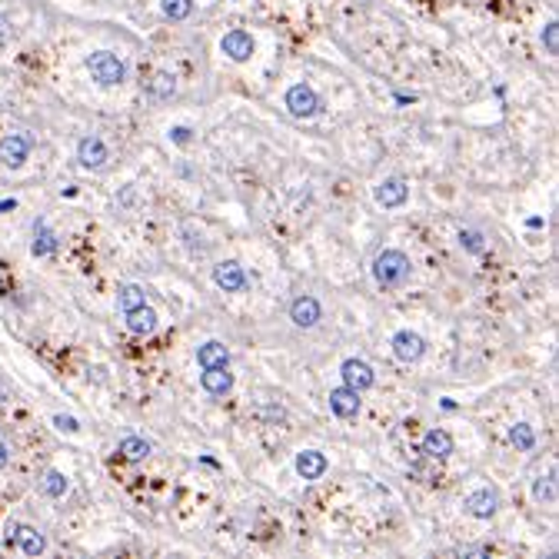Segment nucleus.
I'll list each match as a JSON object with an SVG mask.
<instances>
[{
  "label": "nucleus",
  "instance_id": "9d476101",
  "mask_svg": "<svg viewBox=\"0 0 559 559\" xmlns=\"http://www.w3.org/2000/svg\"><path fill=\"white\" fill-rule=\"evenodd\" d=\"M77 160H80L87 170H100V167L110 160L107 143H104L100 136H83L80 143H77Z\"/></svg>",
  "mask_w": 559,
  "mask_h": 559
},
{
  "label": "nucleus",
  "instance_id": "f257e3e1",
  "mask_svg": "<svg viewBox=\"0 0 559 559\" xmlns=\"http://www.w3.org/2000/svg\"><path fill=\"white\" fill-rule=\"evenodd\" d=\"M369 270H373V280H376L383 290H393V287H403L409 280L413 263H409V257L399 253V250H383V253H376Z\"/></svg>",
  "mask_w": 559,
  "mask_h": 559
},
{
  "label": "nucleus",
  "instance_id": "423d86ee",
  "mask_svg": "<svg viewBox=\"0 0 559 559\" xmlns=\"http://www.w3.org/2000/svg\"><path fill=\"white\" fill-rule=\"evenodd\" d=\"M340 376H343V386H350V390H356V393H363V390H369V386L376 383L373 367L363 363V360H343Z\"/></svg>",
  "mask_w": 559,
  "mask_h": 559
},
{
  "label": "nucleus",
  "instance_id": "4468645a",
  "mask_svg": "<svg viewBox=\"0 0 559 559\" xmlns=\"http://www.w3.org/2000/svg\"><path fill=\"white\" fill-rule=\"evenodd\" d=\"M157 323H160V316H157V310H153V306H147V303L127 313V330H130V333H136V337H150L153 330H157Z\"/></svg>",
  "mask_w": 559,
  "mask_h": 559
},
{
  "label": "nucleus",
  "instance_id": "a211bd4d",
  "mask_svg": "<svg viewBox=\"0 0 559 559\" xmlns=\"http://www.w3.org/2000/svg\"><path fill=\"white\" fill-rule=\"evenodd\" d=\"M297 473H300L303 479H320L327 473V456L320 450H303L300 456H297Z\"/></svg>",
  "mask_w": 559,
  "mask_h": 559
},
{
  "label": "nucleus",
  "instance_id": "c756f323",
  "mask_svg": "<svg viewBox=\"0 0 559 559\" xmlns=\"http://www.w3.org/2000/svg\"><path fill=\"white\" fill-rule=\"evenodd\" d=\"M54 426L57 430H67V433H77V430H80L73 416H54Z\"/></svg>",
  "mask_w": 559,
  "mask_h": 559
},
{
  "label": "nucleus",
  "instance_id": "a878e982",
  "mask_svg": "<svg viewBox=\"0 0 559 559\" xmlns=\"http://www.w3.org/2000/svg\"><path fill=\"white\" fill-rule=\"evenodd\" d=\"M193 14V0H164V17L170 20H187Z\"/></svg>",
  "mask_w": 559,
  "mask_h": 559
},
{
  "label": "nucleus",
  "instance_id": "7c9ffc66",
  "mask_svg": "<svg viewBox=\"0 0 559 559\" xmlns=\"http://www.w3.org/2000/svg\"><path fill=\"white\" fill-rule=\"evenodd\" d=\"M190 127H174V130H170V140H174V143H190Z\"/></svg>",
  "mask_w": 559,
  "mask_h": 559
},
{
  "label": "nucleus",
  "instance_id": "aec40b11",
  "mask_svg": "<svg viewBox=\"0 0 559 559\" xmlns=\"http://www.w3.org/2000/svg\"><path fill=\"white\" fill-rule=\"evenodd\" d=\"M147 303V290L136 287V283H123L120 290H117V306H120L123 313H130V310H136V306H143Z\"/></svg>",
  "mask_w": 559,
  "mask_h": 559
},
{
  "label": "nucleus",
  "instance_id": "393cba45",
  "mask_svg": "<svg viewBox=\"0 0 559 559\" xmlns=\"http://www.w3.org/2000/svg\"><path fill=\"white\" fill-rule=\"evenodd\" d=\"M43 493H47V496H64V493H67V476H64V473H60V469H50V473H47V476H43Z\"/></svg>",
  "mask_w": 559,
  "mask_h": 559
},
{
  "label": "nucleus",
  "instance_id": "473e14b6",
  "mask_svg": "<svg viewBox=\"0 0 559 559\" xmlns=\"http://www.w3.org/2000/svg\"><path fill=\"white\" fill-rule=\"evenodd\" d=\"M3 399H7V393H3V386H0V403H3Z\"/></svg>",
  "mask_w": 559,
  "mask_h": 559
},
{
  "label": "nucleus",
  "instance_id": "bb28decb",
  "mask_svg": "<svg viewBox=\"0 0 559 559\" xmlns=\"http://www.w3.org/2000/svg\"><path fill=\"white\" fill-rule=\"evenodd\" d=\"M460 246H463L466 253H483V250H486V240H483L479 230H460Z\"/></svg>",
  "mask_w": 559,
  "mask_h": 559
},
{
  "label": "nucleus",
  "instance_id": "ddd939ff",
  "mask_svg": "<svg viewBox=\"0 0 559 559\" xmlns=\"http://www.w3.org/2000/svg\"><path fill=\"white\" fill-rule=\"evenodd\" d=\"M330 409H333L340 420H353L356 413H360V393L350 390V386H337V390H330Z\"/></svg>",
  "mask_w": 559,
  "mask_h": 559
},
{
  "label": "nucleus",
  "instance_id": "6ab92c4d",
  "mask_svg": "<svg viewBox=\"0 0 559 559\" xmlns=\"http://www.w3.org/2000/svg\"><path fill=\"white\" fill-rule=\"evenodd\" d=\"M197 363H200V369L227 367V363H230V350H227L220 340H210V343H204V346L197 350Z\"/></svg>",
  "mask_w": 559,
  "mask_h": 559
},
{
  "label": "nucleus",
  "instance_id": "2eb2a0df",
  "mask_svg": "<svg viewBox=\"0 0 559 559\" xmlns=\"http://www.w3.org/2000/svg\"><path fill=\"white\" fill-rule=\"evenodd\" d=\"M406 197H409V187H406V180H399V177L383 180L380 187H376V204L380 206H403Z\"/></svg>",
  "mask_w": 559,
  "mask_h": 559
},
{
  "label": "nucleus",
  "instance_id": "20e7f679",
  "mask_svg": "<svg viewBox=\"0 0 559 559\" xmlns=\"http://www.w3.org/2000/svg\"><path fill=\"white\" fill-rule=\"evenodd\" d=\"M287 110L293 117H316L320 113V97L310 83H293L287 90Z\"/></svg>",
  "mask_w": 559,
  "mask_h": 559
},
{
  "label": "nucleus",
  "instance_id": "5701e85b",
  "mask_svg": "<svg viewBox=\"0 0 559 559\" xmlns=\"http://www.w3.org/2000/svg\"><path fill=\"white\" fill-rule=\"evenodd\" d=\"M30 250H34V257H50L57 250V236L47 230L43 223H37V236H34V246H30Z\"/></svg>",
  "mask_w": 559,
  "mask_h": 559
},
{
  "label": "nucleus",
  "instance_id": "0eeeda50",
  "mask_svg": "<svg viewBox=\"0 0 559 559\" xmlns=\"http://www.w3.org/2000/svg\"><path fill=\"white\" fill-rule=\"evenodd\" d=\"M290 320L297 323L300 330H313L320 320H323V306L313 300V297H297V300L290 303Z\"/></svg>",
  "mask_w": 559,
  "mask_h": 559
},
{
  "label": "nucleus",
  "instance_id": "f03ea898",
  "mask_svg": "<svg viewBox=\"0 0 559 559\" xmlns=\"http://www.w3.org/2000/svg\"><path fill=\"white\" fill-rule=\"evenodd\" d=\"M87 70H90V77H94L100 87H117V83H123V77H127L123 60L117 54H110V50H97V54H90Z\"/></svg>",
  "mask_w": 559,
  "mask_h": 559
},
{
  "label": "nucleus",
  "instance_id": "412c9836",
  "mask_svg": "<svg viewBox=\"0 0 559 559\" xmlns=\"http://www.w3.org/2000/svg\"><path fill=\"white\" fill-rule=\"evenodd\" d=\"M117 453H120L123 460H130V463H140V460H147L150 456V443L140 437H123L120 446H117Z\"/></svg>",
  "mask_w": 559,
  "mask_h": 559
},
{
  "label": "nucleus",
  "instance_id": "1a4fd4ad",
  "mask_svg": "<svg viewBox=\"0 0 559 559\" xmlns=\"http://www.w3.org/2000/svg\"><path fill=\"white\" fill-rule=\"evenodd\" d=\"M7 539H14L24 556H41L43 549H47L43 532L34 530V526H24V523H20V526H10V530H7Z\"/></svg>",
  "mask_w": 559,
  "mask_h": 559
},
{
  "label": "nucleus",
  "instance_id": "dca6fc26",
  "mask_svg": "<svg viewBox=\"0 0 559 559\" xmlns=\"http://www.w3.org/2000/svg\"><path fill=\"white\" fill-rule=\"evenodd\" d=\"M420 453L430 456V460H446L453 453V437L446 430H430L423 437V443H420Z\"/></svg>",
  "mask_w": 559,
  "mask_h": 559
},
{
  "label": "nucleus",
  "instance_id": "f8f14e48",
  "mask_svg": "<svg viewBox=\"0 0 559 559\" xmlns=\"http://www.w3.org/2000/svg\"><path fill=\"white\" fill-rule=\"evenodd\" d=\"M220 50L230 57V60H236V64H246V60L253 57V37H250L246 30H230V34H223Z\"/></svg>",
  "mask_w": 559,
  "mask_h": 559
},
{
  "label": "nucleus",
  "instance_id": "9b49d317",
  "mask_svg": "<svg viewBox=\"0 0 559 559\" xmlns=\"http://www.w3.org/2000/svg\"><path fill=\"white\" fill-rule=\"evenodd\" d=\"M466 513L473 519H490L493 513H496V506H500V496H496V490H490V486H483V490H473L469 496L463 500Z\"/></svg>",
  "mask_w": 559,
  "mask_h": 559
},
{
  "label": "nucleus",
  "instance_id": "cd10ccee",
  "mask_svg": "<svg viewBox=\"0 0 559 559\" xmlns=\"http://www.w3.org/2000/svg\"><path fill=\"white\" fill-rule=\"evenodd\" d=\"M174 90H177V83H174L170 73H157V77H153V97H157V100L174 97Z\"/></svg>",
  "mask_w": 559,
  "mask_h": 559
},
{
  "label": "nucleus",
  "instance_id": "39448f33",
  "mask_svg": "<svg viewBox=\"0 0 559 559\" xmlns=\"http://www.w3.org/2000/svg\"><path fill=\"white\" fill-rule=\"evenodd\" d=\"M426 353V340L420 333H413V330H399L393 337V356L399 363H416V360H423Z\"/></svg>",
  "mask_w": 559,
  "mask_h": 559
},
{
  "label": "nucleus",
  "instance_id": "c85d7f7f",
  "mask_svg": "<svg viewBox=\"0 0 559 559\" xmlns=\"http://www.w3.org/2000/svg\"><path fill=\"white\" fill-rule=\"evenodd\" d=\"M543 43H546V54H559V24L549 20L543 27Z\"/></svg>",
  "mask_w": 559,
  "mask_h": 559
},
{
  "label": "nucleus",
  "instance_id": "7ed1b4c3",
  "mask_svg": "<svg viewBox=\"0 0 559 559\" xmlns=\"http://www.w3.org/2000/svg\"><path fill=\"white\" fill-rule=\"evenodd\" d=\"M30 150H34V140L27 134H7L0 140V164L17 170V167L27 164Z\"/></svg>",
  "mask_w": 559,
  "mask_h": 559
},
{
  "label": "nucleus",
  "instance_id": "6e6552de",
  "mask_svg": "<svg viewBox=\"0 0 559 559\" xmlns=\"http://www.w3.org/2000/svg\"><path fill=\"white\" fill-rule=\"evenodd\" d=\"M213 283H217L223 293H240V290H246V273L236 260H227V263H217V267H213Z\"/></svg>",
  "mask_w": 559,
  "mask_h": 559
},
{
  "label": "nucleus",
  "instance_id": "f3484780",
  "mask_svg": "<svg viewBox=\"0 0 559 559\" xmlns=\"http://www.w3.org/2000/svg\"><path fill=\"white\" fill-rule=\"evenodd\" d=\"M200 386L210 396H223L233 390V373H227V367H206L200 373Z\"/></svg>",
  "mask_w": 559,
  "mask_h": 559
},
{
  "label": "nucleus",
  "instance_id": "2f4dec72",
  "mask_svg": "<svg viewBox=\"0 0 559 559\" xmlns=\"http://www.w3.org/2000/svg\"><path fill=\"white\" fill-rule=\"evenodd\" d=\"M7 463H10V446H7V443L0 439V469H3Z\"/></svg>",
  "mask_w": 559,
  "mask_h": 559
},
{
  "label": "nucleus",
  "instance_id": "4be33fe9",
  "mask_svg": "<svg viewBox=\"0 0 559 559\" xmlns=\"http://www.w3.org/2000/svg\"><path fill=\"white\" fill-rule=\"evenodd\" d=\"M532 500H536V503H546V506L556 503V473H549L546 479L539 476L532 483Z\"/></svg>",
  "mask_w": 559,
  "mask_h": 559
},
{
  "label": "nucleus",
  "instance_id": "b1692460",
  "mask_svg": "<svg viewBox=\"0 0 559 559\" xmlns=\"http://www.w3.org/2000/svg\"><path fill=\"white\" fill-rule=\"evenodd\" d=\"M509 439H513V446L523 453H530L532 446H536V433H532L530 423H516L513 430H509Z\"/></svg>",
  "mask_w": 559,
  "mask_h": 559
}]
</instances>
